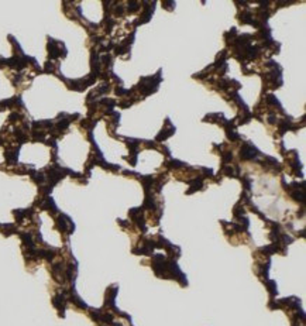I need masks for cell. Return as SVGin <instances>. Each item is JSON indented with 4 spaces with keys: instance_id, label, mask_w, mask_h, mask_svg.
<instances>
[{
    "instance_id": "6da1fadb",
    "label": "cell",
    "mask_w": 306,
    "mask_h": 326,
    "mask_svg": "<svg viewBox=\"0 0 306 326\" xmlns=\"http://www.w3.org/2000/svg\"><path fill=\"white\" fill-rule=\"evenodd\" d=\"M257 154H260V151L254 147L253 144H250V143H247V146H244L240 150V157H241V160H246V161L255 158Z\"/></svg>"
},
{
    "instance_id": "7a4b0ae2",
    "label": "cell",
    "mask_w": 306,
    "mask_h": 326,
    "mask_svg": "<svg viewBox=\"0 0 306 326\" xmlns=\"http://www.w3.org/2000/svg\"><path fill=\"white\" fill-rule=\"evenodd\" d=\"M264 284L267 285V288H268V291H270L271 296L277 295L278 288H277V284H275V282H274V281H264Z\"/></svg>"
}]
</instances>
